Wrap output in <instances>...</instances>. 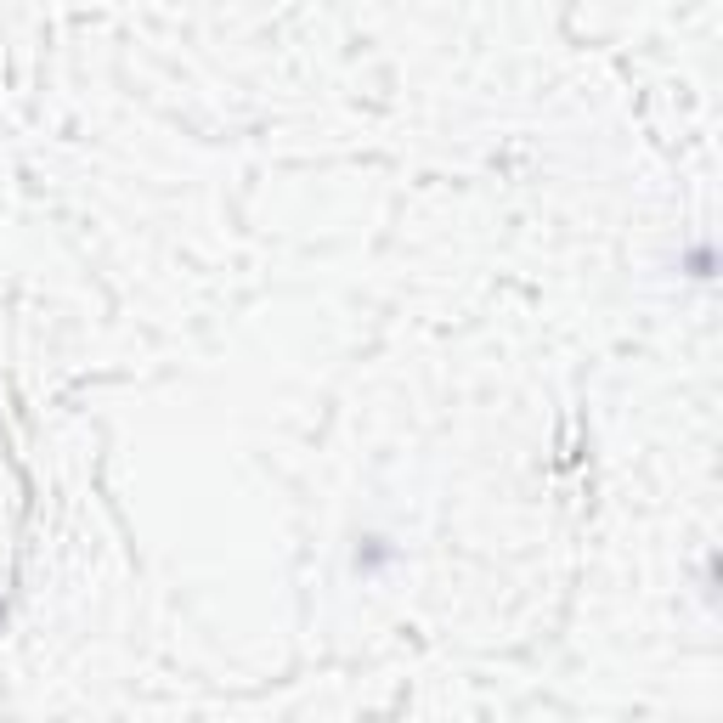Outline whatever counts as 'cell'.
Wrapping results in <instances>:
<instances>
[{
	"label": "cell",
	"mask_w": 723,
	"mask_h": 723,
	"mask_svg": "<svg viewBox=\"0 0 723 723\" xmlns=\"http://www.w3.org/2000/svg\"><path fill=\"white\" fill-rule=\"evenodd\" d=\"M690 277H712V255H707V249H695V255H690Z\"/></svg>",
	"instance_id": "1"
}]
</instances>
